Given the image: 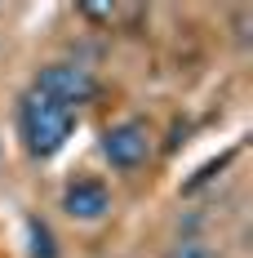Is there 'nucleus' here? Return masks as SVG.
I'll list each match as a JSON object with an SVG mask.
<instances>
[{
    "label": "nucleus",
    "instance_id": "nucleus-1",
    "mask_svg": "<svg viewBox=\"0 0 253 258\" xmlns=\"http://www.w3.org/2000/svg\"><path fill=\"white\" fill-rule=\"evenodd\" d=\"M71 129H76V111H67V107L49 103L40 94H27L18 103V134H23L27 152L40 156V160L62 152L67 138H71Z\"/></svg>",
    "mask_w": 253,
    "mask_h": 258
},
{
    "label": "nucleus",
    "instance_id": "nucleus-2",
    "mask_svg": "<svg viewBox=\"0 0 253 258\" xmlns=\"http://www.w3.org/2000/svg\"><path fill=\"white\" fill-rule=\"evenodd\" d=\"M31 94H40V98H49V103L76 111V107H85V103L98 98V80H94L89 67H76V62H49V67L36 72Z\"/></svg>",
    "mask_w": 253,
    "mask_h": 258
},
{
    "label": "nucleus",
    "instance_id": "nucleus-3",
    "mask_svg": "<svg viewBox=\"0 0 253 258\" xmlns=\"http://www.w3.org/2000/svg\"><path fill=\"white\" fill-rule=\"evenodd\" d=\"M102 156L111 169H138L151 156V134L142 120H120L102 134Z\"/></svg>",
    "mask_w": 253,
    "mask_h": 258
},
{
    "label": "nucleus",
    "instance_id": "nucleus-4",
    "mask_svg": "<svg viewBox=\"0 0 253 258\" xmlns=\"http://www.w3.org/2000/svg\"><path fill=\"white\" fill-rule=\"evenodd\" d=\"M62 209H67L71 218H80V223H98L102 214L111 209V191H107L98 178H80V182H71V187L62 191Z\"/></svg>",
    "mask_w": 253,
    "mask_h": 258
},
{
    "label": "nucleus",
    "instance_id": "nucleus-5",
    "mask_svg": "<svg viewBox=\"0 0 253 258\" xmlns=\"http://www.w3.org/2000/svg\"><path fill=\"white\" fill-rule=\"evenodd\" d=\"M27 236H31V258H58L53 232L40 223V218H31V223H27Z\"/></svg>",
    "mask_w": 253,
    "mask_h": 258
},
{
    "label": "nucleus",
    "instance_id": "nucleus-6",
    "mask_svg": "<svg viewBox=\"0 0 253 258\" xmlns=\"http://www.w3.org/2000/svg\"><path fill=\"white\" fill-rule=\"evenodd\" d=\"M169 258H213V249L204 240H178L174 249H169Z\"/></svg>",
    "mask_w": 253,
    "mask_h": 258
},
{
    "label": "nucleus",
    "instance_id": "nucleus-7",
    "mask_svg": "<svg viewBox=\"0 0 253 258\" xmlns=\"http://www.w3.org/2000/svg\"><path fill=\"white\" fill-rule=\"evenodd\" d=\"M85 18H111V9L107 5H85Z\"/></svg>",
    "mask_w": 253,
    "mask_h": 258
}]
</instances>
